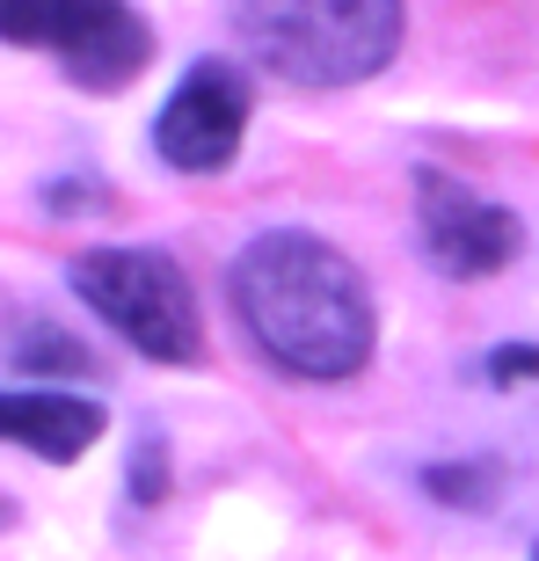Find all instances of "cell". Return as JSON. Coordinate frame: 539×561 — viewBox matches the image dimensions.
Listing matches in <instances>:
<instances>
[{
  "label": "cell",
  "mask_w": 539,
  "mask_h": 561,
  "mask_svg": "<svg viewBox=\"0 0 539 561\" xmlns=\"http://www.w3.org/2000/svg\"><path fill=\"white\" fill-rule=\"evenodd\" d=\"M249 343L291 379H351L372 365V291L357 263L321 233H255L227 271Z\"/></svg>",
  "instance_id": "cell-1"
},
{
  "label": "cell",
  "mask_w": 539,
  "mask_h": 561,
  "mask_svg": "<svg viewBox=\"0 0 539 561\" xmlns=\"http://www.w3.org/2000/svg\"><path fill=\"white\" fill-rule=\"evenodd\" d=\"M233 37L291 88H357L401 51V0H233Z\"/></svg>",
  "instance_id": "cell-2"
},
{
  "label": "cell",
  "mask_w": 539,
  "mask_h": 561,
  "mask_svg": "<svg viewBox=\"0 0 539 561\" xmlns=\"http://www.w3.org/2000/svg\"><path fill=\"white\" fill-rule=\"evenodd\" d=\"M66 285L81 291V307L103 313L139 357H153V365H197L205 321H197L183 263L168 249H88V255H73Z\"/></svg>",
  "instance_id": "cell-3"
},
{
  "label": "cell",
  "mask_w": 539,
  "mask_h": 561,
  "mask_svg": "<svg viewBox=\"0 0 539 561\" xmlns=\"http://www.w3.org/2000/svg\"><path fill=\"white\" fill-rule=\"evenodd\" d=\"M0 37L59 51L66 81H81L88 95L131 88L153 59V30L131 0H0Z\"/></svg>",
  "instance_id": "cell-4"
},
{
  "label": "cell",
  "mask_w": 539,
  "mask_h": 561,
  "mask_svg": "<svg viewBox=\"0 0 539 561\" xmlns=\"http://www.w3.org/2000/svg\"><path fill=\"white\" fill-rule=\"evenodd\" d=\"M415 233H423L431 271L452 277V285L511 271L518 249H525L518 211L489 205L481 190H467L459 175H445V168H415Z\"/></svg>",
  "instance_id": "cell-5"
},
{
  "label": "cell",
  "mask_w": 539,
  "mask_h": 561,
  "mask_svg": "<svg viewBox=\"0 0 539 561\" xmlns=\"http://www.w3.org/2000/svg\"><path fill=\"white\" fill-rule=\"evenodd\" d=\"M249 117H255L249 73L233 59H197L153 117V153L175 175H219L249 139Z\"/></svg>",
  "instance_id": "cell-6"
},
{
  "label": "cell",
  "mask_w": 539,
  "mask_h": 561,
  "mask_svg": "<svg viewBox=\"0 0 539 561\" xmlns=\"http://www.w3.org/2000/svg\"><path fill=\"white\" fill-rule=\"evenodd\" d=\"M95 437H103V409L81 394H0V445H22V453L66 467Z\"/></svg>",
  "instance_id": "cell-7"
},
{
  "label": "cell",
  "mask_w": 539,
  "mask_h": 561,
  "mask_svg": "<svg viewBox=\"0 0 539 561\" xmlns=\"http://www.w3.org/2000/svg\"><path fill=\"white\" fill-rule=\"evenodd\" d=\"M15 357L30 365V373H66V379L95 373V357H88V351H81V343H73L66 329H30V335L15 343Z\"/></svg>",
  "instance_id": "cell-8"
},
{
  "label": "cell",
  "mask_w": 539,
  "mask_h": 561,
  "mask_svg": "<svg viewBox=\"0 0 539 561\" xmlns=\"http://www.w3.org/2000/svg\"><path fill=\"white\" fill-rule=\"evenodd\" d=\"M131 496H139V503H161V496H168V459H161V437H139V459H131Z\"/></svg>",
  "instance_id": "cell-9"
},
{
  "label": "cell",
  "mask_w": 539,
  "mask_h": 561,
  "mask_svg": "<svg viewBox=\"0 0 539 561\" xmlns=\"http://www.w3.org/2000/svg\"><path fill=\"white\" fill-rule=\"evenodd\" d=\"M489 379H496V387H525V379H539V351H525V343L489 351Z\"/></svg>",
  "instance_id": "cell-10"
},
{
  "label": "cell",
  "mask_w": 539,
  "mask_h": 561,
  "mask_svg": "<svg viewBox=\"0 0 539 561\" xmlns=\"http://www.w3.org/2000/svg\"><path fill=\"white\" fill-rule=\"evenodd\" d=\"M431 496L481 503V496H489V474H474V467H431Z\"/></svg>",
  "instance_id": "cell-11"
}]
</instances>
